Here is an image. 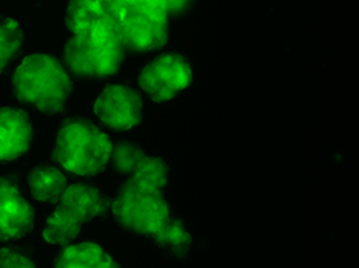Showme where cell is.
Listing matches in <instances>:
<instances>
[{"mask_svg":"<svg viewBox=\"0 0 359 268\" xmlns=\"http://www.w3.org/2000/svg\"><path fill=\"white\" fill-rule=\"evenodd\" d=\"M27 185L35 200L56 204L67 188V179L56 167L38 165L29 173Z\"/></svg>","mask_w":359,"mask_h":268,"instance_id":"cell-14","label":"cell"},{"mask_svg":"<svg viewBox=\"0 0 359 268\" xmlns=\"http://www.w3.org/2000/svg\"><path fill=\"white\" fill-rule=\"evenodd\" d=\"M55 268H122L104 252L102 246L93 243L67 245L58 253Z\"/></svg>","mask_w":359,"mask_h":268,"instance_id":"cell-13","label":"cell"},{"mask_svg":"<svg viewBox=\"0 0 359 268\" xmlns=\"http://www.w3.org/2000/svg\"><path fill=\"white\" fill-rule=\"evenodd\" d=\"M35 225L32 203L13 179L0 177V243L18 240Z\"/></svg>","mask_w":359,"mask_h":268,"instance_id":"cell-9","label":"cell"},{"mask_svg":"<svg viewBox=\"0 0 359 268\" xmlns=\"http://www.w3.org/2000/svg\"><path fill=\"white\" fill-rule=\"evenodd\" d=\"M67 69L81 79H104L118 73L128 50L121 39L73 36L66 43Z\"/></svg>","mask_w":359,"mask_h":268,"instance_id":"cell-6","label":"cell"},{"mask_svg":"<svg viewBox=\"0 0 359 268\" xmlns=\"http://www.w3.org/2000/svg\"><path fill=\"white\" fill-rule=\"evenodd\" d=\"M110 7L118 33L128 52L145 53L162 48L168 41V16L187 7L184 0H124Z\"/></svg>","mask_w":359,"mask_h":268,"instance_id":"cell-3","label":"cell"},{"mask_svg":"<svg viewBox=\"0 0 359 268\" xmlns=\"http://www.w3.org/2000/svg\"><path fill=\"white\" fill-rule=\"evenodd\" d=\"M110 200L97 187L74 183L67 186L55 213L46 222L43 239L48 244H70L84 228L95 220L107 217Z\"/></svg>","mask_w":359,"mask_h":268,"instance_id":"cell-5","label":"cell"},{"mask_svg":"<svg viewBox=\"0 0 359 268\" xmlns=\"http://www.w3.org/2000/svg\"><path fill=\"white\" fill-rule=\"evenodd\" d=\"M193 82V71L179 55H163L149 62L139 75V85L147 97L163 104L187 90Z\"/></svg>","mask_w":359,"mask_h":268,"instance_id":"cell-7","label":"cell"},{"mask_svg":"<svg viewBox=\"0 0 359 268\" xmlns=\"http://www.w3.org/2000/svg\"><path fill=\"white\" fill-rule=\"evenodd\" d=\"M35 125L30 115L16 107L0 108V163L24 156L35 139Z\"/></svg>","mask_w":359,"mask_h":268,"instance_id":"cell-11","label":"cell"},{"mask_svg":"<svg viewBox=\"0 0 359 268\" xmlns=\"http://www.w3.org/2000/svg\"><path fill=\"white\" fill-rule=\"evenodd\" d=\"M65 24L74 36L121 39L110 7V0L72 1L66 9Z\"/></svg>","mask_w":359,"mask_h":268,"instance_id":"cell-10","label":"cell"},{"mask_svg":"<svg viewBox=\"0 0 359 268\" xmlns=\"http://www.w3.org/2000/svg\"><path fill=\"white\" fill-rule=\"evenodd\" d=\"M110 162L115 171L128 178L170 179V167L163 159L145 154L131 142H119Z\"/></svg>","mask_w":359,"mask_h":268,"instance_id":"cell-12","label":"cell"},{"mask_svg":"<svg viewBox=\"0 0 359 268\" xmlns=\"http://www.w3.org/2000/svg\"><path fill=\"white\" fill-rule=\"evenodd\" d=\"M0 268H36L29 253L16 246L0 249Z\"/></svg>","mask_w":359,"mask_h":268,"instance_id":"cell-16","label":"cell"},{"mask_svg":"<svg viewBox=\"0 0 359 268\" xmlns=\"http://www.w3.org/2000/svg\"><path fill=\"white\" fill-rule=\"evenodd\" d=\"M170 179L127 178L110 211L121 227L147 237L167 255L187 260L193 237L182 220L172 214L163 197Z\"/></svg>","mask_w":359,"mask_h":268,"instance_id":"cell-1","label":"cell"},{"mask_svg":"<svg viewBox=\"0 0 359 268\" xmlns=\"http://www.w3.org/2000/svg\"><path fill=\"white\" fill-rule=\"evenodd\" d=\"M24 41V29L17 20H0V73L18 56Z\"/></svg>","mask_w":359,"mask_h":268,"instance_id":"cell-15","label":"cell"},{"mask_svg":"<svg viewBox=\"0 0 359 268\" xmlns=\"http://www.w3.org/2000/svg\"><path fill=\"white\" fill-rule=\"evenodd\" d=\"M107 133L86 119H70L58 129L53 157L66 171L93 177L107 169L113 155Z\"/></svg>","mask_w":359,"mask_h":268,"instance_id":"cell-4","label":"cell"},{"mask_svg":"<svg viewBox=\"0 0 359 268\" xmlns=\"http://www.w3.org/2000/svg\"><path fill=\"white\" fill-rule=\"evenodd\" d=\"M93 111L107 128L116 132L136 128L142 119V99L124 85H109L98 94Z\"/></svg>","mask_w":359,"mask_h":268,"instance_id":"cell-8","label":"cell"},{"mask_svg":"<svg viewBox=\"0 0 359 268\" xmlns=\"http://www.w3.org/2000/svg\"><path fill=\"white\" fill-rule=\"evenodd\" d=\"M17 99L43 114L61 113L73 94V83L57 58L34 53L21 61L13 75Z\"/></svg>","mask_w":359,"mask_h":268,"instance_id":"cell-2","label":"cell"}]
</instances>
